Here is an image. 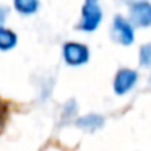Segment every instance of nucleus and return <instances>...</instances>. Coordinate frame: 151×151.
Listing matches in <instances>:
<instances>
[{"instance_id": "1", "label": "nucleus", "mask_w": 151, "mask_h": 151, "mask_svg": "<svg viewBox=\"0 0 151 151\" xmlns=\"http://www.w3.org/2000/svg\"><path fill=\"white\" fill-rule=\"evenodd\" d=\"M102 21V12L98 0H85L81 7V23L78 24V29L81 31H96Z\"/></svg>"}, {"instance_id": "2", "label": "nucleus", "mask_w": 151, "mask_h": 151, "mask_svg": "<svg viewBox=\"0 0 151 151\" xmlns=\"http://www.w3.org/2000/svg\"><path fill=\"white\" fill-rule=\"evenodd\" d=\"M112 39L115 42L122 44V46H130L135 41V33L133 28L128 21H125L122 17L114 18V24H112Z\"/></svg>"}, {"instance_id": "3", "label": "nucleus", "mask_w": 151, "mask_h": 151, "mask_svg": "<svg viewBox=\"0 0 151 151\" xmlns=\"http://www.w3.org/2000/svg\"><path fill=\"white\" fill-rule=\"evenodd\" d=\"M63 59L68 65H83L89 59V50L83 44L67 42L63 46Z\"/></svg>"}, {"instance_id": "4", "label": "nucleus", "mask_w": 151, "mask_h": 151, "mask_svg": "<svg viewBox=\"0 0 151 151\" xmlns=\"http://www.w3.org/2000/svg\"><path fill=\"white\" fill-rule=\"evenodd\" d=\"M137 80H138V73L135 72V70H130V68L119 70L117 75H115V80H114L115 94L122 96V94H125V93H128L135 86Z\"/></svg>"}, {"instance_id": "5", "label": "nucleus", "mask_w": 151, "mask_h": 151, "mask_svg": "<svg viewBox=\"0 0 151 151\" xmlns=\"http://www.w3.org/2000/svg\"><path fill=\"white\" fill-rule=\"evenodd\" d=\"M130 17L137 26L146 28L151 24V4L148 2H137L132 5Z\"/></svg>"}, {"instance_id": "6", "label": "nucleus", "mask_w": 151, "mask_h": 151, "mask_svg": "<svg viewBox=\"0 0 151 151\" xmlns=\"http://www.w3.org/2000/svg\"><path fill=\"white\" fill-rule=\"evenodd\" d=\"M76 125L93 132V130L101 128L102 125H104V119H102L101 115H96V114H88V115H85V117L80 119V120L76 122Z\"/></svg>"}, {"instance_id": "7", "label": "nucleus", "mask_w": 151, "mask_h": 151, "mask_svg": "<svg viewBox=\"0 0 151 151\" xmlns=\"http://www.w3.org/2000/svg\"><path fill=\"white\" fill-rule=\"evenodd\" d=\"M17 34L12 29L0 28V50H10L17 46Z\"/></svg>"}, {"instance_id": "8", "label": "nucleus", "mask_w": 151, "mask_h": 151, "mask_svg": "<svg viewBox=\"0 0 151 151\" xmlns=\"http://www.w3.org/2000/svg\"><path fill=\"white\" fill-rule=\"evenodd\" d=\"M13 4H15V8L23 15L36 13L37 7H39L37 0H13Z\"/></svg>"}, {"instance_id": "9", "label": "nucleus", "mask_w": 151, "mask_h": 151, "mask_svg": "<svg viewBox=\"0 0 151 151\" xmlns=\"http://www.w3.org/2000/svg\"><path fill=\"white\" fill-rule=\"evenodd\" d=\"M140 65L151 67V44H145L140 49Z\"/></svg>"}, {"instance_id": "10", "label": "nucleus", "mask_w": 151, "mask_h": 151, "mask_svg": "<svg viewBox=\"0 0 151 151\" xmlns=\"http://www.w3.org/2000/svg\"><path fill=\"white\" fill-rule=\"evenodd\" d=\"M5 115H7V107H5V104L2 101H0V124L4 122Z\"/></svg>"}, {"instance_id": "11", "label": "nucleus", "mask_w": 151, "mask_h": 151, "mask_svg": "<svg viewBox=\"0 0 151 151\" xmlns=\"http://www.w3.org/2000/svg\"><path fill=\"white\" fill-rule=\"evenodd\" d=\"M7 15H8V10H7V8L0 7V23H4V21H5V18H7Z\"/></svg>"}, {"instance_id": "12", "label": "nucleus", "mask_w": 151, "mask_h": 151, "mask_svg": "<svg viewBox=\"0 0 151 151\" xmlns=\"http://www.w3.org/2000/svg\"><path fill=\"white\" fill-rule=\"evenodd\" d=\"M150 80H151V78H150Z\"/></svg>"}]
</instances>
